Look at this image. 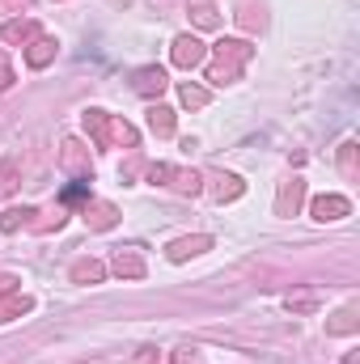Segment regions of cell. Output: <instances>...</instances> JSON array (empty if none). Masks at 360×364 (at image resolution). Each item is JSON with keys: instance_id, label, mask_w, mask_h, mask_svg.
<instances>
[{"instance_id": "6da1fadb", "label": "cell", "mask_w": 360, "mask_h": 364, "mask_svg": "<svg viewBox=\"0 0 360 364\" xmlns=\"http://www.w3.org/2000/svg\"><path fill=\"white\" fill-rule=\"evenodd\" d=\"M81 123H85V136H90L97 149H136V144H140V136H136V127H132L127 119L106 114V110H97V106H90V110L81 114Z\"/></svg>"}, {"instance_id": "7a4b0ae2", "label": "cell", "mask_w": 360, "mask_h": 364, "mask_svg": "<svg viewBox=\"0 0 360 364\" xmlns=\"http://www.w3.org/2000/svg\"><path fill=\"white\" fill-rule=\"evenodd\" d=\"M250 55H255V47L246 38H221L212 47V60H208V81L212 85H233L242 77V68L250 64Z\"/></svg>"}, {"instance_id": "3957f363", "label": "cell", "mask_w": 360, "mask_h": 364, "mask_svg": "<svg viewBox=\"0 0 360 364\" xmlns=\"http://www.w3.org/2000/svg\"><path fill=\"white\" fill-rule=\"evenodd\" d=\"M149 182L153 186H174L179 195H199L203 191V174H195V170H179V166H149Z\"/></svg>"}, {"instance_id": "277c9868", "label": "cell", "mask_w": 360, "mask_h": 364, "mask_svg": "<svg viewBox=\"0 0 360 364\" xmlns=\"http://www.w3.org/2000/svg\"><path fill=\"white\" fill-rule=\"evenodd\" d=\"M60 166H64V174H73L77 182H93L90 149H85L81 140H64V149H60Z\"/></svg>"}, {"instance_id": "5b68a950", "label": "cell", "mask_w": 360, "mask_h": 364, "mask_svg": "<svg viewBox=\"0 0 360 364\" xmlns=\"http://www.w3.org/2000/svg\"><path fill=\"white\" fill-rule=\"evenodd\" d=\"M170 60H174L179 68H199V64L208 60V47H203L195 34H179L174 47H170Z\"/></svg>"}, {"instance_id": "8992f818", "label": "cell", "mask_w": 360, "mask_h": 364, "mask_svg": "<svg viewBox=\"0 0 360 364\" xmlns=\"http://www.w3.org/2000/svg\"><path fill=\"white\" fill-rule=\"evenodd\" d=\"M81 216H85V225H90L93 233H106V229H115V225H119V208H115V203H106V199H85Z\"/></svg>"}, {"instance_id": "52a82bcc", "label": "cell", "mask_w": 360, "mask_h": 364, "mask_svg": "<svg viewBox=\"0 0 360 364\" xmlns=\"http://www.w3.org/2000/svg\"><path fill=\"white\" fill-rule=\"evenodd\" d=\"M309 212H314V220H344L348 212H352V203L344 199V195H318L314 203H309Z\"/></svg>"}, {"instance_id": "ba28073f", "label": "cell", "mask_w": 360, "mask_h": 364, "mask_svg": "<svg viewBox=\"0 0 360 364\" xmlns=\"http://www.w3.org/2000/svg\"><path fill=\"white\" fill-rule=\"evenodd\" d=\"M170 81H166V68H157V64H149V68H140L136 77H132V90L140 93V97H162Z\"/></svg>"}, {"instance_id": "9c48e42d", "label": "cell", "mask_w": 360, "mask_h": 364, "mask_svg": "<svg viewBox=\"0 0 360 364\" xmlns=\"http://www.w3.org/2000/svg\"><path fill=\"white\" fill-rule=\"evenodd\" d=\"M305 203V182L301 178H288L275 195V216H297V208Z\"/></svg>"}, {"instance_id": "30bf717a", "label": "cell", "mask_w": 360, "mask_h": 364, "mask_svg": "<svg viewBox=\"0 0 360 364\" xmlns=\"http://www.w3.org/2000/svg\"><path fill=\"white\" fill-rule=\"evenodd\" d=\"M203 250H212V237H208V233H195V237H179V242L166 250V259H170V263H186V259H195V255H203Z\"/></svg>"}, {"instance_id": "8fae6325", "label": "cell", "mask_w": 360, "mask_h": 364, "mask_svg": "<svg viewBox=\"0 0 360 364\" xmlns=\"http://www.w3.org/2000/svg\"><path fill=\"white\" fill-rule=\"evenodd\" d=\"M110 267H115V275H123V279H144V259H140V250H132V246L115 250Z\"/></svg>"}, {"instance_id": "7c38bea8", "label": "cell", "mask_w": 360, "mask_h": 364, "mask_svg": "<svg viewBox=\"0 0 360 364\" xmlns=\"http://www.w3.org/2000/svg\"><path fill=\"white\" fill-rule=\"evenodd\" d=\"M38 34H43V30H38V21H30V17H21V21L13 17V21L0 26V38H4V43H21V47H26L30 38H38Z\"/></svg>"}, {"instance_id": "4fadbf2b", "label": "cell", "mask_w": 360, "mask_h": 364, "mask_svg": "<svg viewBox=\"0 0 360 364\" xmlns=\"http://www.w3.org/2000/svg\"><path fill=\"white\" fill-rule=\"evenodd\" d=\"M51 60H55V38L38 34V38L26 43V64H30V68H47Z\"/></svg>"}, {"instance_id": "5bb4252c", "label": "cell", "mask_w": 360, "mask_h": 364, "mask_svg": "<svg viewBox=\"0 0 360 364\" xmlns=\"http://www.w3.org/2000/svg\"><path fill=\"white\" fill-rule=\"evenodd\" d=\"M30 309H34V301H30L21 288L0 296V322H13V318H21V314H30Z\"/></svg>"}, {"instance_id": "9a60e30c", "label": "cell", "mask_w": 360, "mask_h": 364, "mask_svg": "<svg viewBox=\"0 0 360 364\" xmlns=\"http://www.w3.org/2000/svg\"><path fill=\"white\" fill-rule=\"evenodd\" d=\"M149 127H153V136L170 140V136H174V110L162 106V102H153V106H149Z\"/></svg>"}, {"instance_id": "2e32d148", "label": "cell", "mask_w": 360, "mask_h": 364, "mask_svg": "<svg viewBox=\"0 0 360 364\" xmlns=\"http://www.w3.org/2000/svg\"><path fill=\"white\" fill-rule=\"evenodd\" d=\"M242 191H246V186H242L238 174H216V178H212V199H216V203H233Z\"/></svg>"}, {"instance_id": "e0dca14e", "label": "cell", "mask_w": 360, "mask_h": 364, "mask_svg": "<svg viewBox=\"0 0 360 364\" xmlns=\"http://www.w3.org/2000/svg\"><path fill=\"white\" fill-rule=\"evenodd\" d=\"M73 284H102L106 279V263H97V259H81V263H73Z\"/></svg>"}, {"instance_id": "ac0fdd59", "label": "cell", "mask_w": 360, "mask_h": 364, "mask_svg": "<svg viewBox=\"0 0 360 364\" xmlns=\"http://www.w3.org/2000/svg\"><path fill=\"white\" fill-rule=\"evenodd\" d=\"M34 208H9V212H0V233H17L21 225H34Z\"/></svg>"}, {"instance_id": "d6986e66", "label": "cell", "mask_w": 360, "mask_h": 364, "mask_svg": "<svg viewBox=\"0 0 360 364\" xmlns=\"http://www.w3.org/2000/svg\"><path fill=\"white\" fill-rule=\"evenodd\" d=\"M191 17H195V26H199V30H212V26H221L216 0H191Z\"/></svg>"}, {"instance_id": "ffe728a7", "label": "cell", "mask_w": 360, "mask_h": 364, "mask_svg": "<svg viewBox=\"0 0 360 364\" xmlns=\"http://www.w3.org/2000/svg\"><path fill=\"white\" fill-rule=\"evenodd\" d=\"M356 326H360V318H356V305H344V309H339V314H335V318L327 322V331H331V335H352Z\"/></svg>"}, {"instance_id": "44dd1931", "label": "cell", "mask_w": 360, "mask_h": 364, "mask_svg": "<svg viewBox=\"0 0 360 364\" xmlns=\"http://www.w3.org/2000/svg\"><path fill=\"white\" fill-rule=\"evenodd\" d=\"M179 97H182L186 110H203V106H208V90H203V85H191V81L179 90Z\"/></svg>"}, {"instance_id": "7402d4cb", "label": "cell", "mask_w": 360, "mask_h": 364, "mask_svg": "<svg viewBox=\"0 0 360 364\" xmlns=\"http://www.w3.org/2000/svg\"><path fill=\"white\" fill-rule=\"evenodd\" d=\"M284 305H288L292 314H314V309H318V296H314V292H297V296H288Z\"/></svg>"}, {"instance_id": "603a6c76", "label": "cell", "mask_w": 360, "mask_h": 364, "mask_svg": "<svg viewBox=\"0 0 360 364\" xmlns=\"http://www.w3.org/2000/svg\"><path fill=\"white\" fill-rule=\"evenodd\" d=\"M17 186V161H0V199Z\"/></svg>"}, {"instance_id": "cb8c5ba5", "label": "cell", "mask_w": 360, "mask_h": 364, "mask_svg": "<svg viewBox=\"0 0 360 364\" xmlns=\"http://www.w3.org/2000/svg\"><path fill=\"white\" fill-rule=\"evenodd\" d=\"M9 85H13V68H9V51L0 47V93H9Z\"/></svg>"}, {"instance_id": "d4e9b609", "label": "cell", "mask_w": 360, "mask_h": 364, "mask_svg": "<svg viewBox=\"0 0 360 364\" xmlns=\"http://www.w3.org/2000/svg\"><path fill=\"white\" fill-rule=\"evenodd\" d=\"M17 288H21V279H17V275L0 272V296H4V292H17Z\"/></svg>"}, {"instance_id": "484cf974", "label": "cell", "mask_w": 360, "mask_h": 364, "mask_svg": "<svg viewBox=\"0 0 360 364\" xmlns=\"http://www.w3.org/2000/svg\"><path fill=\"white\" fill-rule=\"evenodd\" d=\"M170 364H199V352H191V348H182V352H174V360Z\"/></svg>"}, {"instance_id": "4316f807", "label": "cell", "mask_w": 360, "mask_h": 364, "mask_svg": "<svg viewBox=\"0 0 360 364\" xmlns=\"http://www.w3.org/2000/svg\"><path fill=\"white\" fill-rule=\"evenodd\" d=\"M352 153H356V144H344V153H339V166L352 174Z\"/></svg>"}, {"instance_id": "83f0119b", "label": "cell", "mask_w": 360, "mask_h": 364, "mask_svg": "<svg viewBox=\"0 0 360 364\" xmlns=\"http://www.w3.org/2000/svg\"><path fill=\"white\" fill-rule=\"evenodd\" d=\"M136 364H162V356H157V348H144V352L136 356Z\"/></svg>"}, {"instance_id": "f1b7e54d", "label": "cell", "mask_w": 360, "mask_h": 364, "mask_svg": "<svg viewBox=\"0 0 360 364\" xmlns=\"http://www.w3.org/2000/svg\"><path fill=\"white\" fill-rule=\"evenodd\" d=\"M0 4H26V0H0Z\"/></svg>"}]
</instances>
